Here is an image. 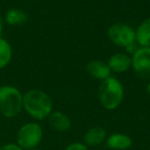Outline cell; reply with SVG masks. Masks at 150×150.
<instances>
[{"instance_id": "17", "label": "cell", "mask_w": 150, "mask_h": 150, "mask_svg": "<svg viewBox=\"0 0 150 150\" xmlns=\"http://www.w3.org/2000/svg\"><path fill=\"white\" fill-rule=\"evenodd\" d=\"M3 26H4V20L0 15V37L2 35V31H3Z\"/></svg>"}, {"instance_id": "18", "label": "cell", "mask_w": 150, "mask_h": 150, "mask_svg": "<svg viewBox=\"0 0 150 150\" xmlns=\"http://www.w3.org/2000/svg\"><path fill=\"white\" fill-rule=\"evenodd\" d=\"M147 92H148V94L150 95V83H149V84H148V86H147Z\"/></svg>"}, {"instance_id": "10", "label": "cell", "mask_w": 150, "mask_h": 150, "mask_svg": "<svg viewBox=\"0 0 150 150\" xmlns=\"http://www.w3.org/2000/svg\"><path fill=\"white\" fill-rule=\"evenodd\" d=\"M86 71L92 77L100 80H105L106 78L110 77L111 73L108 64L101 61H91L90 63H88Z\"/></svg>"}, {"instance_id": "3", "label": "cell", "mask_w": 150, "mask_h": 150, "mask_svg": "<svg viewBox=\"0 0 150 150\" xmlns=\"http://www.w3.org/2000/svg\"><path fill=\"white\" fill-rule=\"evenodd\" d=\"M23 110V94L13 86H0V114L5 118L17 117Z\"/></svg>"}, {"instance_id": "2", "label": "cell", "mask_w": 150, "mask_h": 150, "mask_svg": "<svg viewBox=\"0 0 150 150\" xmlns=\"http://www.w3.org/2000/svg\"><path fill=\"white\" fill-rule=\"evenodd\" d=\"M125 90L117 78L108 77L103 80L99 90V100L106 110H115L121 104Z\"/></svg>"}, {"instance_id": "1", "label": "cell", "mask_w": 150, "mask_h": 150, "mask_svg": "<svg viewBox=\"0 0 150 150\" xmlns=\"http://www.w3.org/2000/svg\"><path fill=\"white\" fill-rule=\"evenodd\" d=\"M23 109L34 119L42 120L52 112V101L42 91L30 90L23 95Z\"/></svg>"}, {"instance_id": "11", "label": "cell", "mask_w": 150, "mask_h": 150, "mask_svg": "<svg viewBox=\"0 0 150 150\" xmlns=\"http://www.w3.org/2000/svg\"><path fill=\"white\" fill-rule=\"evenodd\" d=\"M47 118L48 123L54 131L60 132V133H65V132L70 129L71 120L65 113L60 112V111L52 112Z\"/></svg>"}, {"instance_id": "12", "label": "cell", "mask_w": 150, "mask_h": 150, "mask_svg": "<svg viewBox=\"0 0 150 150\" xmlns=\"http://www.w3.org/2000/svg\"><path fill=\"white\" fill-rule=\"evenodd\" d=\"M29 17L24 11L19 8H11L4 16V23L9 26H21L28 21Z\"/></svg>"}, {"instance_id": "4", "label": "cell", "mask_w": 150, "mask_h": 150, "mask_svg": "<svg viewBox=\"0 0 150 150\" xmlns=\"http://www.w3.org/2000/svg\"><path fill=\"white\" fill-rule=\"evenodd\" d=\"M43 138V129L37 122H27L17 133V144L23 150L37 148Z\"/></svg>"}, {"instance_id": "5", "label": "cell", "mask_w": 150, "mask_h": 150, "mask_svg": "<svg viewBox=\"0 0 150 150\" xmlns=\"http://www.w3.org/2000/svg\"><path fill=\"white\" fill-rule=\"evenodd\" d=\"M108 37L115 45L133 52L136 42V31L125 23L113 24L108 29Z\"/></svg>"}, {"instance_id": "7", "label": "cell", "mask_w": 150, "mask_h": 150, "mask_svg": "<svg viewBox=\"0 0 150 150\" xmlns=\"http://www.w3.org/2000/svg\"><path fill=\"white\" fill-rule=\"evenodd\" d=\"M106 145L111 150H127L133 146V139L127 134L113 133L107 136Z\"/></svg>"}, {"instance_id": "9", "label": "cell", "mask_w": 150, "mask_h": 150, "mask_svg": "<svg viewBox=\"0 0 150 150\" xmlns=\"http://www.w3.org/2000/svg\"><path fill=\"white\" fill-rule=\"evenodd\" d=\"M106 129L102 127H93L86 132L83 136V141L86 146L97 147L101 145L106 140Z\"/></svg>"}, {"instance_id": "8", "label": "cell", "mask_w": 150, "mask_h": 150, "mask_svg": "<svg viewBox=\"0 0 150 150\" xmlns=\"http://www.w3.org/2000/svg\"><path fill=\"white\" fill-rule=\"evenodd\" d=\"M107 64L113 72L123 73L132 67V58L123 52H117L109 59Z\"/></svg>"}, {"instance_id": "14", "label": "cell", "mask_w": 150, "mask_h": 150, "mask_svg": "<svg viewBox=\"0 0 150 150\" xmlns=\"http://www.w3.org/2000/svg\"><path fill=\"white\" fill-rule=\"evenodd\" d=\"M13 58V48L9 42L0 37V70L7 66Z\"/></svg>"}, {"instance_id": "15", "label": "cell", "mask_w": 150, "mask_h": 150, "mask_svg": "<svg viewBox=\"0 0 150 150\" xmlns=\"http://www.w3.org/2000/svg\"><path fill=\"white\" fill-rule=\"evenodd\" d=\"M65 150H88V146L84 143H80V142H73V143L69 144Z\"/></svg>"}, {"instance_id": "16", "label": "cell", "mask_w": 150, "mask_h": 150, "mask_svg": "<svg viewBox=\"0 0 150 150\" xmlns=\"http://www.w3.org/2000/svg\"><path fill=\"white\" fill-rule=\"evenodd\" d=\"M0 150H23L17 143H7L0 146Z\"/></svg>"}, {"instance_id": "6", "label": "cell", "mask_w": 150, "mask_h": 150, "mask_svg": "<svg viewBox=\"0 0 150 150\" xmlns=\"http://www.w3.org/2000/svg\"><path fill=\"white\" fill-rule=\"evenodd\" d=\"M132 67L138 77L144 80L150 79V47H140L134 52Z\"/></svg>"}, {"instance_id": "19", "label": "cell", "mask_w": 150, "mask_h": 150, "mask_svg": "<svg viewBox=\"0 0 150 150\" xmlns=\"http://www.w3.org/2000/svg\"><path fill=\"white\" fill-rule=\"evenodd\" d=\"M31 150H42V149H40V148H34V149H31Z\"/></svg>"}, {"instance_id": "13", "label": "cell", "mask_w": 150, "mask_h": 150, "mask_svg": "<svg viewBox=\"0 0 150 150\" xmlns=\"http://www.w3.org/2000/svg\"><path fill=\"white\" fill-rule=\"evenodd\" d=\"M136 41L142 47H150V18L142 22L137 28Z\"/></svg>"}]
</instances>
